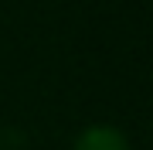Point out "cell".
Listing matches in <instances>:
<instances>
[{"label":"cell","mask_w":153,"mask_h":150,"mask_svg":"<svg viewBox=\"0 0 153 150\" xmlns=\"http://www.w3.org/2000/svg\"><path fill=\"white\" fill-rule=\"evenodd\" d=\"M71 150H133V147H129V140H126L123 130L105 126V123H92V126H85L75 137Z\"/></svg>","instance_id":"6da1fadb"}]
</instances>
